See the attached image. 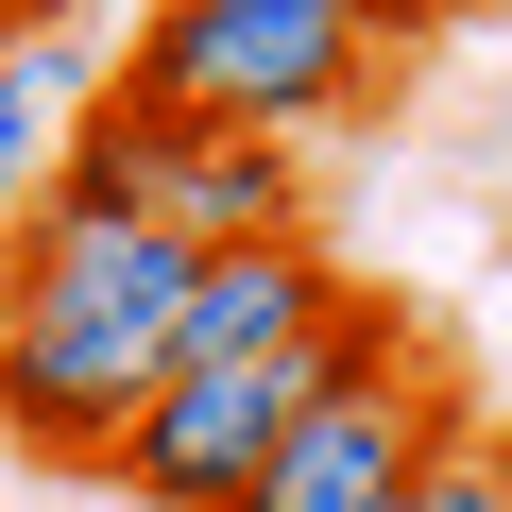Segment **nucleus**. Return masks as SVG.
I'll list each match as a JSON object with an SVG mask.
<instances>
[{
    "mask_svg": "<svg viewBox=\"0 0 512 512\" xmlns=\"http://www.w3.org/2000/svg\"><path fill=\"white\" fill-rule=\"evenodd\" d=\"M171 291L188 239L137 205H0V461L103 478V444L137 427V393L171 376Z\"/></svg>",
    "mask_w": 512,
    "mask_h": 512,
    "instance_id": "f257e3e1",
    "label": "nucleus"
},
{
    "mask_svg": "<svg viewBox=\"0 0 512 512\" xmlns=\"http://www.w3.org/2000/svg\"><path fill=\"white\" fill-rule=\"evenodd\" d=\"M393 52L359 35V0H154L137 52L103 69L154 120H222V137H308L376 86Z\"/></svg>",
    "mask_w": 512,
    "mask_h": 512,
    "instance_id": "f03ea898",
    "label": "nucleus"
},
{
    "mask_svg": "<svg viewBox=\"0 0 512 512\" xmlns=\"http://www.w3.org/2000/svg\"><path fill=\"white\" fill-rule=\"evenodd\" d=\"M393 325H410L393 291H342V325H325V342H291V359H171V376L137 393V427L103 444V478H120L137 512H222L256 461L291 444V410H308L342 359H376Z\"/></svg>",
    "mask_w": 512,
    "mask_h": 512,
    "instance_id": "7ed1b4c3",
    "label": "nucleus"
},
{
    "mask_svg": "<svg viewBox=\"0 0 512 512\" xmlns=\"http://www.w3.org/2000/svg\"><path fill=\"white\" fill-rule=\"evenodd\" d=\"M461 410H478V393H461V359H444L427 325H393L376 359H342V376L291 410V444L256 461L222 512H393V478H410Z\"/></svg>",
    "mask_w": 512,
    "mask_h": 512,
    "instance_id": "20e7f679",
    "label": "nucleus"
},
{
    "mask_svg": "<svg viewBox=\"0 0 512 512\" xmlns=\"http://www.w3.org/2000/svg\"><path fill=\"white\" fill-rule=\"evenodd\" d=\"M342 256L325 239H205L188 256V291H171V359H291L342 325Z\"/></svg>",
    "mask_w": 512,
    "mask_h": 512,
    "instance_id": "39448f33",
    "label": "nucleus"
},
{
    "mask_svg": "<svg viewBox=\"0 0 512 512\" xmlns=\"http://www.w3.org/2000/svg\"><path fill=\"white\" fill-rule=\"evenodd\" d=\"M69 103H86V86H69V18H52L35 52H0V205H35V188H52Z\"/></svg>",
    "mask_w": 512,
    "mask_h": 512,
    "instance_id": "423d86ee",
    "label": "nucleus"
},
{
    "mask_svg": "<svg viewBox=\"0 0 512 512\" xmlns=\"http://www.w3.org/2000/svg\"><path fill=\"white\" fill-rule=\"evenodd\" d=\"M393 512H495V427L461 410V427H444V444H427V461L393 478Z\"/></svg>",
    "mask_w": 512,
    "mask_h": 512,
    "instance_id": "0eeeda50",
    "label": "nucleus"
},
{
    "mask_svg": "<svg viewBox=\"0 0 512 512\" xmlns=\"http://www.w3.org/2000/svg\"><path fill=\"white\" fill-rule=\"evenodd\" d=\"M444 18H461V0H359V35H376V52H410V35H444Z\"/></svg>",
    "mask_w": 512,
    "mask_h": 512,
    "instance_id": "6e6552de",
    "label": "nucleus"
},
{
    "mask_svg": "<svg viewBox=\"0 0 512 512\" xmlns=\"http://www.w3.org/2000/svg\"><path fill=\"white\" fill-rule=\"evenodd\" d=\"M52 18H69V0H0V52H35V35H52Z\"/></svg>",
    "mask_w": 512,
    "mask_h": 512,
    "instance_id": "1a4fd4ad",
    "label": "nucleus"
},
{
    "mask_svg": "<svg viewBox=\"0 0 512 512\" xmlns=\"http://www.w3.org/2000/svg\"><path fill=\"white\" fill-rule=\"evenodd\" d=\"M495 512H512V444H495Z\"/></svg>",
    "mask_w": 512,
    "mask_h": 512,
    "instance_id": "9d476101",
    "label": "nucleus"
}]
</instances>
